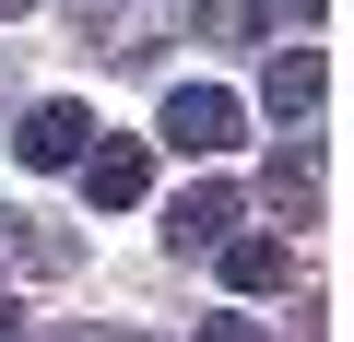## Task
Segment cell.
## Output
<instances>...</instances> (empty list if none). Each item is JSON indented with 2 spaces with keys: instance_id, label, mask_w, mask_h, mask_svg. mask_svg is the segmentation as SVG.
Segmentation results:
<instances>
[{
  "instance_id": "6da1fadb",
  "label": "cell",
  "mask_w": 354,
  "mask_h": 342,
  "mask_svg": "<svg viewBox=\"0 0 354 342\" xmlns=\"http://www.w3.org/2000/svg\"><path fill=\"white\" fill-rule=\"evenodd\" d=\"M153 130H165V153H236V142H248V106H236L225 83H177Z\"/></svg>"
},
{
  "instance_id": "7a4b0ae2",
  "label": "cell",
  "mask_w": 354,
  "mask_h": 342,
  "mask_svg": "<svg viewBox=\"0 0 354 342\" xmlns=\"http://www.w3.org/2000/svg\"><path fill=\"white\" fill-rule=\"evenodd\" d=\"M83 201H95V213H142V201H153V142L95 130V142H83Z\"/></svg>"
},
{
  "instance_id": "3957f363",
  "label": "cell",
  "mask_w": 354,
  "mask_h": 342,
  "mask_svg": "<svg viewBox=\"0 0 354 342\" xmlns=\"http://www.w3.org/2000/svg\"><path fill=\"white\" fill-rule=\"evenodd\" d=\"M225 236H236V189H225V178H201V189L165 201V248H177V260H201V248H225Z\"/></svg>"
},
{
  "instance_id": "277c9868",
  "label": "cell",
  "mask_w": 354,
  "mask_h": 342,
  "mask_svg": "<svg viewBox=\"0 0 354 342\" xmlns=\"http://www.w3.org/2000/svg\"><path fill=\"white\" fill-rule=\"evenodd\" d=\"M260 106H272L283 130H307V118L330 106V59H319V48H283V59H272V83H260Z\"/></svg>"
},
{
  "instance_id": "5b68a950",
  "label": "cell",
  "mask_w": 354,
  "mask_h": 342,
  "mask_svg": "<svg viewBox=\"0 0 354 342\" xmlns=\"http://www.w3.org/2000/svg\"><path fill=\"white\" fill-rule=\"evenodd\" d=\"M83 142H95V118H83V106H24V130H12V153H24V165H83Z\"/></svg>"
},
{
  "instance_id": "8992f818",
  "label": "cell",
  "mask_w": 354,
  "mask_h": 342,
  "mask_svg": "<svg viewBox=\"0 0 354 342\" xmlns=\"http://www.w3.org/2000/svg\"><path fill=\"white\" fill-rule=\"evenodd\" d=\"M0 236H12V260H24V272H48V283L83 260V236H71V225H36V213H0Z\"/></svg>"
},
{
  "instance_id": "52a82bcc",
  "label": "cell",
  "mask_w": 354,
  "mask_h": 342,
  "mask_svg": "<svg viewBox=\"0 0 354 342\" xmlns=\"http://www.w3.org/2000/svg\"><path fill=\"white\" fill-rule=\"evenodd\" d=\"M260 189H272V213H307V201H319V142H307V130L260 165Z\"/></svg>"
},
{
  "instance_id": "ba28073f",
  "label": "cell",
  "mask_w": 354,
  "mask_h": 342,
  "mask_svg": "<svg viewBox=\"0 0 354 342\" xmlns=\"http://www.w3.org/2000/svg\"><path fill=\"white\" fill-rule=\"evenodd\" d=\"M213 260H225V283H236V295H272V283L295 272V260H283V236H225Z\"/></svg>"
},
{
  "instance_id": "9c48e42d",
  "label": "cell",
  "mask_w": 354,
  "mask_h": 342,
  "mask_svg": "<svg viewBox=\"0 0 354 342\" xmlns=\"http://www.w3.org/2000/svg\"><path fill=\"white\" fill-rule=\"evenodd\" d=\"M201 36L213 48H260L272 36V0H201Z\"/></svg>"
},
{
  "instance_id": "30bf717a",
  "label": "cell",
  "mask_w": 354,
  "mask_h": 342,
  "mask_svg": "<svg viewBox=\"0 0 354 342\" xmlns=\"http://www.w3.org/2000/svg\"><path fill=\"white\" fill-rule=\"evenodd\" d=\"M201 342H272L260 319H201Z\"/></svg>"
},
{
  "instance_id": "8fae6325",
  "label": "cell",
  "mask_w": 354,
  "mask_h": 342,
  "mask_svg": "<svg viewBox=\"0 0 354 342\" xmlns=\"http://www.w3.org/2000/svg\"><path fill=\"white\" fill-rule=\"evenodd\" d=\"M0 342H24V307H12V295H0Z\"/></svg>"
},
{
  "instance_id": "7c38bea8",
  "label": "cell",
  "mask_w": 354,
  "mask_h": 342,
  "mask_svg": "<svg viewBox=\"0 0 354 342\" xmlns=\"http://www.w3.org/2000/svg\"><path fill=\"white\" fill-rule=\"evenodd\" d=\"M71 12H83V24H106V12H118V0H71Z\"/></svg>"
},
{
  "instance_id": "4fadbf2b",
  "label": "cell",
  "mask_w": 354,
  "mask_h": 342,
  "mask_svg": "<svg viewBox=\"0 0 354 342\" xmlns=\"http://www.w3.org/2000/svg\"><path fill=\"white\" fill-rule=\"evenodd\" d=\"M12 12H36V0H0V24H12Z\"/></svg>"
},
{
  "instance_id": "5bb4252c",
  "label": "cell",
  "mask_w": 354,
  "mask_h": 342,
  "mask_svg": "<svg viewBox=\"0 0 354 342\" xmlns=\"http://www.w3.org/2000/svg\"><path fill=\"white\" fill-rule=\"evenodd\" d=\"M106 342H153V330H106Z\"/></svg>"
}]
</instances>
